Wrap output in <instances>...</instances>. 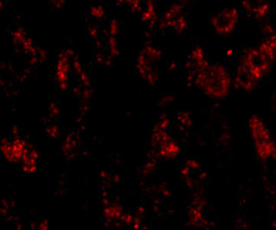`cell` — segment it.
<instances>
[{"label":"cell","instance_id":"obj_1","mask_svg":"<svg viewBox=\"0 0 276 230\" xmlns=\"http://www.w3.org/2000/svg\"><path fill=\"white\" fill-rule=\"evenodd\" d=\"M213 26L220 33L232 31L236 22V13L234 10H227L217 14L213 18Z\"/></svg>","mask_w":276,"mask_h":230}]
</instances>
